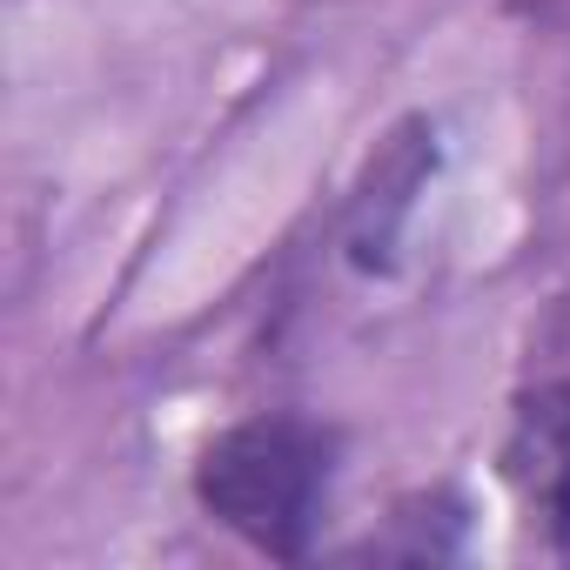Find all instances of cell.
Returning <instances> with one entry per match:
<instances>
[{
  "mask_svg": "<svg viewBox=\"0 0 570 570\" xmlns=\"http://www.w3.org/2000/svg\"><path fill=\"white\" fill-rule=\"evenodd\" d=\"M330 490V436L303 416H255L208 443L195 497L255 550L303 557Z\"/></svg>",
  "mask_w": 570,
  "mask_h": 570,
  "instance_id": "obj_1",
  "label": "cell"
}]
</instances>
